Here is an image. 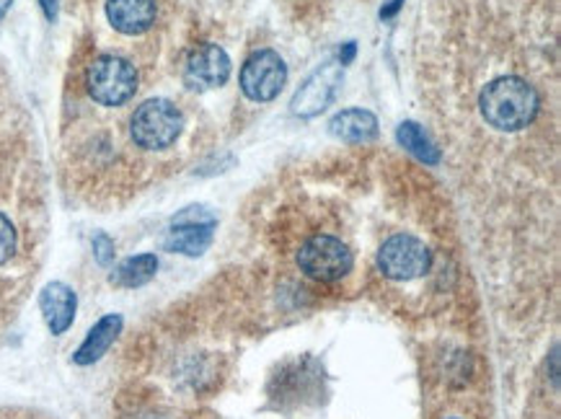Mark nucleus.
Wrapping results in <instances>:
<instances>
[{
  "label": "nucleus",
  "mask_w": 561,
  "mask_h": 419,
  "mask_svg": "<svg viewBox=\"0 0 561 419\" xmlns=\"http://www.w3.org/2000/svg\"><path fill=\"white\" fill-rule=\"evenodd\" d=\"M342 81V65L327 63L323 68L316 70V73L308 78V81L295 91L293 97V112L298 117H316L329 106V101L334 99L336 86Z\"/></svg>",
  "instance_id": "nucleus-8"
},
{
  "label": "nucleus",
  "mask_w": 561,
  "mask_h": 419,
  "mask_svg": "<svg viewBox=\"0 0 561 419\" xmlns=\"http://www.w3.org/2000/svg\"><path fill=\"white\" fill-rule=\"evenodd\" d=\"M184 129V114L169 99H148L129 120V135L142 150H167Z\"/></svg>",
  "instance_id": "nucleus-2"
},
{
  "label": "nucleus",
  "mask_w": 561,
  "mask_h": 419,
  "mask_svg": "<svg viewBox=\"0 0 561 419\" xmlns=\"http://www.w3.org/2000/svg\"><path fill=\"white\" fill-rule=\"evenodd\" d=\"M106 19L122 34H142L156 24V0H106Z\"/></svg>",
  "instance_id": "nucleus-11"
},
{
  "label": "nucleus",
  "mask_w": 561,
  "mask_h": 419,
  "mask_svg": "<svg viewBox=\"0 0 561 419\" xmlns=\"http://www.w3.org/2000/svg\"><path fill=\"white\" fill-rule=\"evenodd\" d=\"M329 133L347 143H365L378 135V120L368 110H344L329 122Z\"/></svg>",
  "instance_id": "nucleus-13"
},
{
  "label": "nucleus",
  "mask_w": 561,
  "mask_h": 419,
  "mask_svg": "<svg viewBox=\"0 0 561 419\" xmlns=\"http://www.w3.org/2000/svg\"><path fill=\"white\" fill-rule=\"evenodd\" d=\"M158 272V259L156 254H138V257H129L117 267L114 272V283L119 287H140L150 283Z\"/></svg>",
  "instance_id": "nucleus-14"
},
{
  "label": "nucleus",
  "mask_w": 561,
  "mask_h": 419,
  "mask_svg": "<svg viewBox=\"0 0 561 419\" xmlns=\"http://www.w3.org/2000/svg\"><path fill=\"white\" fill-rule=\"evenodd\" d=\"M399 143L409 150V154L420 158V161L430 166L440 163V150L435 148V143L430 140L427 133H424L416 122H404V125L399 127Z\"/></svg>",
  "instance_id": "nucleus-15"
},
{
  "label": "nucleus",
  "mask_w": 561,
  "mask_h": 419,
  "mask_svg": "<svg viewBox=\"0 0 561 419\" xmlns=\"http://www.w3.org/2000/svg\"><path fill=\"white\" fill-rule=\"evenodd\" d=\"M298 264L311 280L336 283L352 270V251L334 236H313L298 251Z\"/></svg>",
  "instance_id": "nucleus-4"
},
{
  "label": "nucleus",
  "mask_w": 561,
  "mask_h": 419,
  "mask_svg": "<svg viewBox=\"0 0 561 419\" xmlns=\"http://www.w3.org/2000/svg\"><path fill=\"white\" fill-rule=\"evenodd\" d=\"M39 306H42V314H45L47 327L55 337L65 335V331L73 327L76 308H78L73 287H68L65 283H49L39 295Z\"/></svg>",
  "instance_id": "nucleus-10"
},
{
  "label": "nucleus",
  "mask_w": 561,
  "mask_h": 419,
  "mask_svg": "<svg viewBox=\"0 0 561 419\" xmlns=\"http://www.w3.org/2000/svg\"><path fill=\"white\" fill-rule=\"evenodd\" d=\"M230 78V57L226 49L218 45H205L194 49L190 60L184 65V81L186 86L197 91L220 89Z\"/></svg>",
  "instance_id": "nucleus-9"
},
{
  "label": "nucleus",
  "mask_w": 561,
  "mask_h": 419,
  "mask_svg": "<svg viewBox=\"0 0 561 419\" xmlns=\"http://www.w3.org/2000/svg\"><path fill=\"white\" fill-rule=\"evenodd\" d=\"M11 3H13V0H0V19L5 16V11H9Z\"/></svg>",
  "instance_id": "nucleus-20"
},
{
  "label": "nucleus",
  "mask_w": 561,
  "mask_h": 419,
  "mask_svg": "<svg viewBox=\"0 0 561 419\" xmlns=\"http://www.w3.org/2000/svg\"><path fill=\"white\" fill-rule=\"evenodd\" d=\"M93 259L99 267H110L114 262V241L106 234L93 236Z\"/></svg>",
  "instance_id": "nucleus-17"
},
{
  "label": "nucleus",
  "mask_w": 561,
  "mask_h": 419,
  "mask_svg": "<svg viewBox=\"0 0 561 419\" xmlns=\"http://www.w3.org/2000/svg\"><path fill=\"white\" fill-rule=\"evenodd\" d=\"M215 226H218V220L205 207H186L171 220L167 249L184 257L205 254L213 244Z\"/></svg>",
  "instance_id": "nucleus-6"
},
{
  "label": "nucleus",
  "mask_w": 561,
  "mask_h": 419,
  "mask_svg": "<svg viewBox=\"0 0 561 419\" xmlns=\"http://www.w3.org/2000/svg\"><path fill=\"white\" fill-rule=\"evenodd\" d=\"M16 247H19L16 226H13L9 215L0 210V267H3L5 262H11V257L16 254Z\"/></svg>",
  "instance_id": "nucleus-16"
},
{
  "label": "nucleus",
  "mask_w": 561,
  "mask_h": 419,
  "mask_svg": "<svg viewBox=\"0 0 561 419\" xmlns=\"http://www.w3.org/2000/svg\"><path fill=\"white\" fill-rule=\"evenodd\" d=\"M122 327H125V321H122L119 314H110L104 316V319H99L93 324V329L85 335L83 344L76 350V365H93L99 363L106 355V350L114 344V339L119 337Z\"/></svg>",
  "instance_id": "nucleus-12"
},
{
  "label": "nucleus",
  "mask_w": 561,
  "mask_h": 419,
  "mask_svg": "<svg viewBox=\"0 0 561 419\" xmlns=\"http://www.w3.org/2000/svg\"><path fill=\"white\" fill-rule=\"evenodd\" d=\"M401 9V0H391V3H388L386 5V9L383 11H380V16H383V19H391L393 16V13L396 11H399Z\"/></svg>",
  "instance_id": "nucleus-19"
},
{
  "label": "nucleus",
  "mask_w": 561,
  "mask_h": 419,
  "mask_svg": "<svg viewBox=\"0 0 561 419\" xmlns=\"http://www.w3.org/2000/svg\"><path fill=\"white\" fill-rule=\"evenodd\" d=\"M477 112L492 133L513 137L528 133L546 112V97L525 76L489 81L477 91Z\"/></svg>",
  "instance_id": "nucleus-1"
},
{
  "label": "nucleus",
  "mask_w": 561,
  "mask_h": 419,
  "mask_svg": "<svg viewBox=\"0 0 561 419\" xmlns=\"http://www.w3.org/2000/svg\"><path fill=\"white\" fill-rule=\"evenodd\" d=\"M85 83L96 104L122 106L138 91V70L117 55H102L91 63Z\"/></svg>",
  "instance_id": "nucleus-3"
},
{
  "label": "nucleus",
  "mask_w": 561,
  "mask_h": 419,
  "mask_svg": "<svg viewBox=\"0 0 561 419\" xmlns=\"http://www.w3.org/2000/svg\"><path fill=\"white\" fill-rule=\"evenodd\" d=\"M378 267L388 280H416L430 270V249L409 234L391 236L378 251Z\"/></svg>",
  "instance_id": "nucleus-5"
},
{
  "label": "nucleus",
  "mask_w": 561,
  "mask_h": 419,
  "mask_svg": "<svg viewBox=\"0 0 561 419\" xmlns=\"http://www.w3.org/2000/svg\"><path fill=\"white\" fill-rule=\"evenodd\" d=\"M39 3H42V9H45L47 19L53 21L57 16V0H39Z\"/></svg>",
  "instance_id": "nucleus-18"
},
{
  "label": "nucleus",
  "mask_w": 561,
  "mask_h": 419,
  "mask_svg": "<svg viewBox=\"0 0 561 419\" xmlns=\"http://www.w3.org/2000/svg\"><path fill=\"white\" fill-rule=\"evenodd\" d=\"M287 81L285 60L275 49H259L241 70V91L251 101H272Z\"/></svg>",
  "instance_id": "nucleus-7"
}]
</instances>
